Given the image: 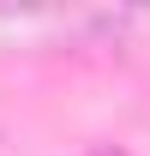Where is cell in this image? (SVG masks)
<instances>
[{
  "instance_id": "cell-1",
  "label": "cell",
  "mask_w": 150,
  "mask_h": 156,
  "mask_svg": "<svg viewBox=\"0 0 150 156\" xmlns=\"http://www.w3.org/2000/svg\"><path fill=\"white\" fill-rule=\"evenodd\" d=\"M90 156H132V150H120V144H96Z\"/></svg>"
}]
</instances>
